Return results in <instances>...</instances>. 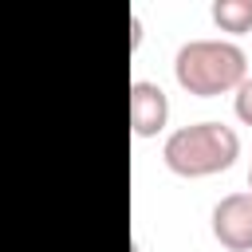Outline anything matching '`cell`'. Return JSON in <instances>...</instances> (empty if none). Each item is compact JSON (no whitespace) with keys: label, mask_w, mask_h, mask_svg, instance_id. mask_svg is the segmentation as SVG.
<instances>
[{"label":"cell","mask_w":252,"mask_h":252,"mask_svg":"<svg viewBox=\"0 0 252 252\" xmlns=\"http://www.w3.org/2000/svg\"><path fill=\"white\" fill-rule=\"evenodd\" d=\"M213 24L220 32H252V0H213Z\"/></svg>","instance_id":"cell-5"},{"label":"cell","mask_w":252,"mask_h":252,"mask_svg":"<svg viewBox=\"0 0 252 252\" xmlns=\"http://www.w3.org/2000/svg\"><path fill=\"white\" fill-rule=\"evenodd\" d=\"M232 110H236V118L244 122V126H252V75L236 87V98H232Z\"/></svg>","instance_id":"cell-6"},{"label":"cell","mask_w":252,"mask_h":252,"mask_svg":"<svg viewBox=\"0 0 252 252\" xmlns=\"http://www.w3.org/2000/svg\"><path fill=\"white\" fill-rule=\"evenodd\" d=\"M161 158L177 177H213L240 158V134L224 122H189L165 138Z\"/></svg>","instance_id":"cell-2"},{"label":"cell","mask_w":252,"mask_h":252,"mask_svg":"<svg viewBox=\"0 0 252 252\" xmlns=\"http://www.w3.org/2000/svg\"><path fill=\"white\" fill-rule=\"evenodd\" d=\"M173 75L181 91L197 98H213L236 91L248 79V55L232 39H189L173 55Z\"/></svg>","instance_id":"cell-1"},{"label":"cell","mask_w":252,"mask_h":252,"mask_svg":"<svg viewBox=\"0 0 252 252\" xmlns=\"http://www.w3.org/2000/svg\"><path fill=\"white\" fill-rule=\"evenodd\" d=\"M213 236L228 252H252V193H228L213 205Z\"/></svg>","instance_id":"cell-3"},{"label":"cell","mask_w":252,"mask_h":252,"mask_svg":"<svg viewBox=\"0 0 252 252\" xmlns=\"http://www.w3.org/2000/svg\"><path fill=\"white\" fill-rule=\"evenodd\" d=\"M169 122V98L158 83L134 79L130 83V126L138 138H158Z\"/></svg>","instance_id":"cell-4"},{"label":"cell","mask_w":252,"mask_h":252,"mask_svg":"<svg viewBox=\"0 0 252 252\" xmlns=\"http://www.w3.org/2000/svg\"><path fill=\"white\" fill-rule=\"evenodd\" d=\"M248 193H252V165H248Z\"/></svg>","instance_id":"cell-7"}]
</instances>
